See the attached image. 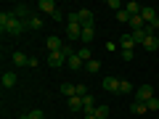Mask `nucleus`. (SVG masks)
I'll use <instances>...</instances> for the list:
<instances>
[{
	"label": "nucleus",
	"instance_id": "nucleus-12",
	"mask_svg": "<svg viewBox=\"0 0 159 119\" xmlns=\"http://www.w3.org/2000/svg\"><path fill=\"white\" fill-rule=\"evenodd\" d=\"M82 111H85V114L96 111V98H93V93H88V95L82 98Z\"/></svg>",
	"mask_w": 159,
	"mask_h": 119
},
{
	"label": "nucleus",
	"instance_id": "nucleus-1",
	"mask_svg": "<svg viewBox=\"0 0 159 119\" xmlns=\"http://www.w3.org/2000/svg\"><path fill=\"white\" fill-rule=\"evenodd\" d=\"M0 27H3V32H8L11 37H16V34H21L24 29H27V21H19V19L13 16V11H3L0 13Z\"/></svg>",
	"mask_w": 159,
	"mask_h": 119
},
{
	"label": "nucleus",
	"instance_id": "nucleus-9",
	"mask_svg": "<svg viewBox=\"0 0 159 119\" xmlns=\"http://www.w3.org/2000/svg\"><path fill=\"white\" fill-rule=\"evenodd\" d=\"M101 85H103V90H106V93H119V79L117 77H106Z\"/></svg>",
	"mask_w": 159,
	"mask_h": 119
},
{
	"label": "nucleus",
	"instance_id": "nucleus-6",
	"mask_svg": "<svg viewBox=\"0 0 159 119\" xmlns=\"http://www.w3.org/2000/svg\"><path fill=\"white\" fill-rule=\"evenodd\" d=\"M45 48H48V53H58L64 48V42H61V37H56V34H51V37L45 40Z\"/></svg>",
	"mask_w": 159,
	"mask_h": 119
},
{
	"label": "nucleus",
	"instance_id": "nucleus-19",
	"mask_svg": "<svg viewBox=\"0 0 159 119\" xmlns=\"http://www.w3.org/2000/svg\"><path fill=\"white\" fill-rule=\"evenodd\" d=\"M85 72H88V74H96V72H101V61H98V58H90V61L85 64Z\"/></svg>",
	"mask_w": 159,
	"mask_h": 119
},
{
	"label": "nucleus",
	"instance_id": "nucleus-28",
	"mask_svg": "<svg viewBox=\"0 0 159 119\" xmlns=\"http://www.w3.org/2000/svg\"><path fill=\"white\" fill-rule=\"evenodd\" d=\"M133 90V85L127 82V79H119V93H130Z\"/></svg>",
	"mask_w": 159,
	"mask_h": 119
},
{
	"label": "nucleus",
	"instance_id": "nucleus-23",
	"mask_svg": "<svg viewBox=\"0 0 159 119\" xmlns=\"http://www.w3.org/2000/svg\"><path fill=\"white\" fill-rule=\"evenodd\" d=\"M27 27L29 29H43V16H34V13H32V19L27 21Z\"/></svg>",
	"mask_w": 159,
	"mask_h": 119
},
{
	"label": "nucleus",
	"instance_id": "nucleus-22",
	"mask_svg": "<svg viewBox=\"0 0 159 119\" xmlns=\"http://www.w3.org/2000/svg\"><path fill=\"white\" fill-rule=\"evenodd\" d=\"M133 111H135V114H146L148 111L146 101H135V98H133Z\"/></svg>",
	"mask_w": 159,
	"mask_h": 119
},
{
	"label": "nucleus",
	"instance_id": "nucleus-7",
	"mask_svg": "<svg viewBox=\"0 0 159 119\" xmlns=\"http://www.w3.org/2000/svg\"><path fill=\"white\" fill-rule=\"evenodd\" d=\"M151 98H154V87L151 85H141V87H138L135 101H151Z\"/></svg>",
	"mask_w": 159,
	"mask_h": 119
},
{
	"label": "nucleus",
	"instance_id": "nucleus-21",
	"mask_svg": "<svg viewBox=\"0 0 159 119\" xmlns=\"http://www.w3.org/2000/svg\"><path fill=\"white\" fill-rule=\"evenodd\" d=\"M69 108H72V111H82V98L72 95V98H69Z\"/></svg>",
	"mask_w": 159,
	"mask_h": 119
},
{
	"label": "nucleus",
	"instance_id": "nucleus-34",
	"mask_svg": "<svg viewBox=\"0 0 159 119\" xmlns=\"http://www.w3.org/2000/svg\"><path fill=\"white\" fill-rule=\"evenodd\" d=\"M37 64H40V58H37V56H29V66L34 69V66H37Z\"/></svg>",
	"mask_w": 159,
	"mask_h": 119
},
{
	"label": "nucleus",
	"instance_id": "nucleus-5",
	"mask_svg": "<svg viewBox=\"0 0 159 119\" xmlns=\"http://www.w3.org/2000/svg\"><path fill=\"white\" fill-rule=\"evenodd\" d=\"M13 16H16L19 21H29V19H32V13H29V8L24 6V3H19V6H13Z\"/></svg>",
	"mask_w": 159,
	"mask_h": 119
},
{
	"label": "nucleus",
	"instance_id": "nucleus-30",
	"mask_svg": "<svg viewBox=\"0 0 159 119\" xmlns=\"http://www.w3.org/2000/svg\"><path fill=\"white\" fill-rule=\"evenodd\" d=\"M27 119H45V117H43V111H40V108H32V111L27 114Z\"/></svg>",
	"mask_w": 159,
	"mask_h": 119
},
{
	"label": "nucleus",
	"instance_id": "nucleus-3",
	"mask_svg": "<svg viewBox=\"0 0 159 119\" xmlns=\"http://www.w3.org/2000/svg\"><path fill=\"white\" fill-rule=\"evenodd\" d=\"M34 8H37L40 13H51V16H53V13H56V11H58V8H56V3H53V0H37V6H34Z\"/></svg>",
	"mask_w": 159,
	"mask_h": 119
},
{
	"label": "nucleus",
	"instance_id": "nucleus-4",
	"mask_svg": "<svg viewBox=\"0 0 159 119\" xmlns=\"http://www.w3.org/2000/svg\"><path fill=\"white\" fill-rule=\"evenodd\" d=\"M64 64H66V56H64L61 51H58V53H48V66L58 69V66H64Z\"/></svg>",
	"mask_w": 159,
	"mask_h": 119
},
{
	"label": "nucleus",
	"instance_id": "nucleus-24",
	"mask_svg": "<svg viewBox=\"0 0 159 119\" xmlns=\"http://www.w3.org/2000/svg\"><path fill=\"white\" fill-rule=\"evenodd\" d=\"M130 34L135 37V42H138V45H143V42H146V37H148V32H146V29H138V32H130Z\"/></svg>",
	"mask_w": 159,
	"mask_h": 119
},
{
	"label": "nucleus",
	"instance_id": "nucleus-18",
	"mask_svg": "<svg viewBox=\"0 0 159 119\" xmlns=\"http://www.w3.org/2000/svg\"><path fill=\"white\" fill-rule=\"evenodd\" d=\"M61 93H64L66 98L77 95V85H72V82H61Z\"/></svg>",
	"mask_w": 159,
	"mask_h": 119
},
{
	"label": "nucleus",
	"instance_id": "nucleus-36",
	"mask_svg": "<svg viewBox=\"0 0 159 119\" xmlns=\"http://www.w3.org/2000/svg\"><path fill=\"white\" fill-rule=\"evenodd\" d=\"M82 119H98V117H96V114H85V117H82Z\"/></svg>",
	"mask_w": 159,
	"mask_h": 119
},
{
	"label": "nucleus",
	"instance_id": "nucleus-33",
	"mask_svg": "<svg viewBox=\"0 0 159 119\" xmlns=\"http://www.w3.org/2000/svg\"><path fill=\"white\" fill-rule=\"evenodd\" d=\"M51 19H53V21H64V19H66V16H64V13H61V11H56V13H53V16H51Z\"/></svg>",
	"mask_w": 159,
	"mask_h": 119
},
{
	"label": "nucleus",
	"instance_id": "nucleus-15",
	"mask_svg": "<svg viewBox=\"0 0 159 119\" xmlns=\"http://www.w3.org/2000/svg\"><path fill=\"white\" fill-rule=\"evenodd\" d=\"M0 82H3V87H13L16 85V72H3V79Z\"/></svg>",
	"mask_w": 159,
	"mask_h": 119
},
{
	"label": "nucleus",
	"instance_id": "nucleus-16",
	"mask_svg": "<svg viewBox=\"0 0 159 119\" xmlns=\"http://www.w3.org/2000/svg\"><path fill=\"white\" fill-rule=\"evenodd\" d=\"M143 48H146V51H157L159 48V34H148L146 42H143Z\"/></svg>",
	"mask_w": 159,
	"mask_h": 119
},
{
	"label": "nucleus",
	"instance_id": "nucleus-29",
	"mask_svg": "<svg viewBox=\"0 0 159 119\" xmlns=\"http://www.w3.org/2000/svg\"><path fill=\"white\" fill-rule=\"evenodd\" d=\"M148 111H159V98H151V101H146Z\"/></svg>",
	"mask_w": 159,
	"mask_h": 119
},
{
	"label": "nucleus",
	"instance_id": "nucleus-35",
	"mask_svg": "<svg viewBox=\"0 0 159 119\" xmlns=\"http://www.w3.org/2000/svg\"><path fill=\"white\" fill-rule=\"evenodd\" d=\"M122 58L125 61H133V51H122Z\"/></svg>",
	"mask_w": 159,
	"mask_h": 119
},
{
	"label": "nucleus",
	"instance_id": "nucleus-26",
	"mask_svg": "<svg viewBox=\"0 0 159 119\" xmlns=\"http://www.w3.org/2000/svg\"><path fill=\"white\" fill-rule=\"evenodd\" d=\"M77 56L82 58V61H85V64H88V61H90V45H82V48H80V51H77Z\"/></svg>",
	"mask_w": 159,
	"mask_h": 119
},
{
	"label": "nucleus",
	"instance_id": "nucleus-10",
	"mask_svg": "<svg viewBox=\"0 0 159 119\" xmlns=\"http://www.w3.org/2000/svg\"><path fill=\"white\" fill-rule=\"evenodd\" d=\"M135 45H138V42H135L133 34H122V37H119V48H122V51H133Z\"/></svg>",
	"mask_w": 159,
	"mask_h": 119
},
{
	"label": "nucleus",
	"instance_id": "nucleus-25",
	"mask_svg": "<svg viewBox=\"0 0 159 119\" xmlns=\"http://www.w3.org/2000/svg\"><path fill=\"white\" fill-rule=\"evenodd\" d=\"M93 114H96L98 119H109V114H111V111H109V106H96V111H93Z\"/></svg>",
	"mask_w": 159,
	"mask_h": 119
},
{
	"label": "nucleus",
	"instance_id": "nucleus-32",
	"mask_svg": "<svg viewBox=\"0 0 159 119\" xmlns=\"http://www.w3.org/2000/svg\"><path fill=\"white\" fill-rule=\"evenodd\" d=\"M109 8H114V11H122V8H125V6H122V3H119V0H109Z\"/></svg>",
	"mask_w": 159,
	"mask_h": 119
},
{
	"label": "nucleus",
	"instance_id": "nucleus-13",
	"mask_svg": "<svg viewBox=\"0 0 159 119\" xmlns=\"http://www.w3.org/2000/svg\"><path fill=\"white\" fill-rule=\"evenodd\" d=\"M66 66H69V69H74V72H80V69H85V61H82V58L74 53V56H69V58H66Z\"/></svg>",
	"mask_w": 159,
	"mask_h": 119
},
{
	"label": "nucleus",
	"instance_id": "nucleus-17",
	"mask_svg": "<svg viewBox=\"0 0 159 119\" xmlns=\"http://www.w3.org/2000/svg\"><path fill=\"white\" fill-rule=\"evenodd\" d=\"M125 11L130 13V16H138V13L143 11V6H141V3H135V0H130V3H125Z\"/></svg>",
	"mask_w": 159,
	"mask_h": 119
},
{
	"label": "nucleus",
	"instance_id": "nucleus-8",
	"mask_svg": "<svg viewBox=\"0 0 159 119\" xmlns=\"http://www.w3.org/2000/svg\"><path fill=\"white\" fill-rule=\"evenodd\" d=\"M93 37H96V29H93V24H85V27H82V45H90L93 42Z\"/></svg>",
	"mask_w": 159,
	"mask_h": 119
},
{
	"label": "nucleus",
	"instance_id": "nucleus-2",
	"mask_svg": "<svg viewBox=\"0 0 159 119\" xmlns=\"http://www.w3.org/2000/svg\"><path fill=\"white\" fill-rule=\"evenodd\" d=\"M66 37H69V42H72V40H80V37H82V24L66 21Z\"/></svg>",
	"mask_w": 159,
	"mask_h": 119
},
{
	"label": "nucleus",
	"instance_id": "nucleus-37",
	"mask_svg": "<svg viewBox=\"0 0 159 119\" xmlns=\"http://www.w3.org/2000/svg\"><path fill=\"white\" fill-rule=\"evenodd\" d=\"M157 34H159V32H157Z\"/></svg>",
	"mask_w": 159,
	"mask_h": 119
},
{
	"label": "nucleus",
	"instance_id": "nucleus-14",
	"mask_svg": "<svg viewBox=\"0 0 159 119\" xmlns=\"http://www.w3.org/2000/svg\"><path fill=\"white\" fill-rule=\"evenodd\" d=\"M13 66H19V69H21V66H29V56H24L21 51H16V53H13Z\"/></svg>",
	"mask_w": 159,
	"mask_h": 119
},
{
	"label": "nucleus",
	"instance_id": "nucleus-11",
	"mask_svg": "<svg viewBox=\"0 0 159 119\" xmlns=\"http://www.w3.org/2000/svg\"><path fill=\"white\" fill-rule=\"evenodd\" d=\"M77 19H80L82 27H85V24H93V11H90V8H80V11H77Z\"/></svg>",
	"mask_w": 159,
	"mask_h": 119
},
{
	"label": "nucleus",
	"instance_id": "nucleus-31",
	"mask_svg": "<svg viewBox=\"0 0 159 119\" xmlns=\"http://www.w3.org/2000/svg\"><path fill=\"white\" fill-rule=\"evenodd\" d=\"M88 93H90V90H88V85H82V82H80V85H77V95H80V98H85Z\"/></svg>",
	"mask_w": 159,
	"mask_h": 119
},
{
	"label": "nucleus",
	"instance_id": "nucleus-20",
	"mask_svg": "<svg viewBox=\"0 0 159 119\" xmlns=\"http://www.w3.org/2000/svg\"><path fill=\"white\" fill-rule=\"evenodd\" d=\"M130 29H133V32H138V29H146V21H143V19H141V13L130 19Z\"/></svg>",
	"mask_w": 159,
	"mask_h": 119
},
{
	"label": "nucleus",
	"instance_id": "nucleus-27",
	"mask_svg": "<svg viewBox=\"0 0 159 119\" xmlns=\"http://www.w3.org/2000/svg\"><path fill=\"white\" fill-rule=\"evenodd\" d=\"M130 19H133V16H130L127 11H125V8H122V11L117 13V21H122V24H130Z\"/></svg>",
	"mask_w": 159,
	"mask_h": 119
}]
</instances>
